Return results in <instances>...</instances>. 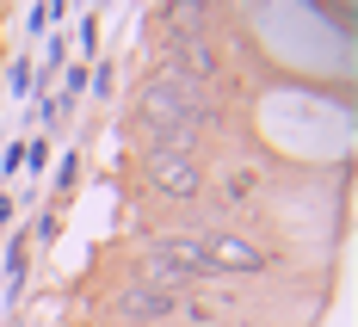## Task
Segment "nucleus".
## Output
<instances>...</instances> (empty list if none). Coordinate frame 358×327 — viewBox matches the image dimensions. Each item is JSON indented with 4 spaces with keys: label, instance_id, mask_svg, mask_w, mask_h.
<instances>
[{
    "label": "nucleus",
    "instance_id": "nucleus-1",
    "mask_svg": "<svg viewBox=\"0 0 358 327\" xmlns=\"http://www.w3.org/2000/svg\"><path fill=\"white\" fill-rule=\"evenodd\" d=\"M210 266H204V241L198 235H161L155 247H148V266H143V284H161V291H185V284H198Z\"/></svg>",
    "mask_w": 358,
    "mask_h": 327
},
{
    "label": "nucleus",
    "instance_id": "nucleus-2",
    "mask_svg": "<svg viewBox=\"0 0 358 327\" xmlns=\"http://www.w3.org/2000/svg\"><path fill=\"white\" fill-rule=\"evenodd\" d=\"M198 241H204V266H210V272H266V247L248 241V235H235V228L198 235Z\"/></svg>",
    "mask_w": 358,
    "mask_h": 327
},
{
    "label": "nucleus",
    "instance_id": "nucleus-3",
    "mask_svg": "<svg viewBox=\"0 0 358 327\" xmlns=\"http://www.w3.org/2000/svg\"><path fill=\"white\" fill-rule=\"evenodd\" d=\"M148 185L161 198H198L204 173H198V154H148Z\"/></svg>",
    "mask_w": 358,
    "mask_h": 327
},
{
    "label": "nucleus",
    "instance_id": "nucleus-4",
    "mask_svg": "<svg viewBox=\"0 0 358 327\" xmlns=\"http://www.w3.org/2000/svg\"><path fill=\"white\" fill-rule=\"evenodd\" d=\"M117 309H124L130 321H167V315L179 309V296H173V291H161V284H143V278H136V284H124Z\"/></svg>",
    "mask_w": 358,
    "mask_h": 327
},
{
    "label": "nucleus",
    "instance_id": "nucleus-5",
    "mask_svg": "<svg viewBox=\"0 0 358 327\" xmlns=\"http://www.w3.org/2000/svg\"><path fill=\"white\" fill-rule=\"evenodd\" d=\"M204 6H173V43H192V37H204Z\"/></svg>",
    "mask_w": 358,
    "mask_h": 327
},
{
    "label": "nucleus",
    "instance_id": "nucleus-6",
    "mask_svg": "<svg viewBox=\"0 0 358 327\" xmlns=\"http://www.w3.org/2000/svg\"><path fill=\"white\" fill-rule=\"evenodd\" d=\"M253 185H259V173H253V167H241V173H222V185H216V191H222V204H248Z\"/></svg>",
    "mask_w": 358,
    "mask_h": 327
}]
</instances>
